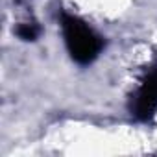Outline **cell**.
<instances>
[{
	"label": "cell",
	"instance_id": "1",
	"mask_svg": "<svg viewBox=\"0 0 157 157\" xmlns=\"http://www.w3.org/2000/svg\"><path fill=\"white\" fill-rule=\"evenodd\" d=\"M61 28H63L65 44L74 61L87 65L96 59L104 43H102L100 35L94 33V30H91L78 17L67 15V13L61 15Z\"/></svg>",
	"mask_w": 157,
	"mask_h": 157
},
{
	"label": "cell",
	"instance_id": "2",
	"mask_svg": "<svg viewBox=\"0 0 157 157\" xmlns=\"http://www.w3.org/2000/svg\"><path fill=\"white\" fill-rule=\"evenodd\" d=\"M157 111V70H151L131 100V113L139 120H148Z\"/></svg>",
	"mask_w": 157,
	"mask_h": 157
},
{
	"label": "cell",
	"instance_id": "3",
	"mask_svg": "<svg viewBox=\"0 0 157 157\" xmlns=\"http://www.w3.org/2000/svg\"><path fill=\"white\" fill-rule=\"evenodd\" d=\"M39 26L35 22H24L17 28V35L22 39V41H35L37 35H39Z\"/></svg>",
	"mask_w": 157,
	"mask_h": 157
}]
</instances>
